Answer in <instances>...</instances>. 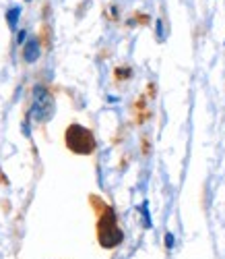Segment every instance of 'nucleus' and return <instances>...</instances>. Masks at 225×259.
Wrapping results in <instances>:
<instances>
[{
	"label": "nucleus",
	"instance_id": "1",
	"mask_svg": "<svg viewBox=\"0 0 225 259\" xmlns=\"http://www.w3.org/2000/svg\"><path fill=\"white\" fill-rule=\"evenodd\" d=\"M91 205L97 211V241L103 249H114L124 241V234L118 226L116 211L103 201V199L91 195Z\"/></svg>",
	"mask_w": 225,
	"mask_h": 259
},
{
	"label": "nucleus",
	"instance_id": "2",
	"mask_svg": "<svg viewBox=\"0 0 225 259\" xmlns=\"http://www.w3.org/2000/svg\"><path fill=\"white\" fill-rule=\"evenodd\" d=\"M64 141H66V147L73 151V154H79V156H91L97 147L95 135L91 133V129L77 125V123L66 129Z\"/></svg>",
	"mask_w": 225,
	"mask_h": 259
},
{
	"label": "nucleus",
	"instance_id": "3",
	"mask_svg": "<svg viewBox=\"0 0 225 259\" xmlns=\"http://www.w3.org/2000/svg\"><path fill=\"white\" fill-rule=\"evenodd\" d=\"M54 114V96L45 85L33 87V106H31V119L35 123H48Z\"/></svg>",
	"mask_w": 225,
	"mask_h": 259
},
{
	"label": "nucleus",
	"instance_id": "4",
	"mask_svg": "<svg viewBox=\"0 0 225 259\" xmlns=\"http://www.w3.org/2000/svg\"><path fill=\"white\" fill-rule=\"evenodd\" d=\"M133 110H135V123H136V125H143L145 121H149L151 116H153L151 110L147 108V100H145V96H140V98L135 102Z\"/></svg>",
	"mask_w": 225,
	"mask_h": 259
},
{
	"label": "nucleus",
	"instance_id": "5",
	"mask_svg": "<svg viewBox=\"0 0 225 259\" xmlns=\"http://www.w3.org/2000/svg\"><path fill=\"white\" fill-rule=\"evenodd\" d=\"M38 58H40V42L35 38H31L25 46H23V61H25L27 65H33Z\"/></svg>",
	"mask_w": 225,
	"mask_h": 259
},
{
	"label": "nucleus",
	"instance_id": "6",
	"mask_svg": "<svg viewBox=\"0 0 225 259\" xmlns=\"http://www.w3.org/2000/svg\"><path fill=\"white\" fill-rule=\"evenodd\" d=\"M19 17H21V6H10V8L6 10V23H8L10 29H17Z\"/></svg>",
	"mask_w": 225,
	"mask_h": 259
},
{
	"label": "nucleus",
	"instance_id": "7",
	"mask_svg": "<svg viewBox=\"0 0 225 259\" xmlns=\"http://www.w3.org/2000/svg\"><path fill=\"white\" fill-rule=\"evenodd\" d=\"M133 77V70H130V66H118L116 70H114V79L120 83V81H126V79H130Z\"/></svg>",
	"mask_w": 225,
	"mask_h": 259
},
{
	"label": "nucleus",
	"instance_id": "8",
	"mask_svg": "<svg viewBox=\"0 0 225 259\" xmlns=\"http://www.w3.org/2000/svg\"><path fill=\"white\" fill-rule=\"evenodd\" d=\"M135 19L130 21V23H140V25H149V15H145V13H136V15H133Z\"/></svg>",
	"mask_w": 225,
	"mask_h": 259
},
{
	"label": "nucleus",
	"instance_id": "9",
	"mask_svg": "<svg viewBox=\"0 0 225 259\" xmlns=\"http://www.w3.org/2000/svg\"><path fill=\"white\" fill-rule=\"evenodd\" d=\"M140 149H143V154H145V156H149L151 145H149V137H147V135L143 137V141H140Z\"/></svg>",
	"mask_w": 225,
	"mask_h": 259
},
{
	"label": "nucleus",
	"instance_id": "10",
	"mask_svg": "<svg viewBox=\"0 0 225 259\" xmlns=\"http://www.w3.org/2000/svg\"><path fill=\"white\" fill-rule=\"evenodd\" d=\"M147 93H149V98H151V100L155 98V93H157V87H155V83H149V87H147Z\"/></svg>",
	"mask_w": 225,
	"mask_h": 259
},
{
	"label": "nucleus",
	"instance_id": "11",
	"mask_svg": "<svg viewBox=\"0 0 225 259\" xmlns=\"http://www.w3.org/2000/svg\"><path fill=\"white\" fill-rule=\"evenodd\" d=\"M25 38H27V31H25V29H21V31H19V35H17V42H19V44H23V42H25Z\"/></svg>",
	"mask_w": 225,
	"mask_h": 259
},
{
	"label": "nucleus",
	"instance_id": "12",
	"mask_svg": "<svg viewBox=\"0 0 225 259\" xmlns=\"http://www.w3.org/2000/svg\"><path fill=\"white\" fill-rule=\"evenodd\" d=\"M165 245H168V249H172V245H174V237H172V234H165Z\"/></svg>",
	"mask_w": 225,
	"mask_h": 259
},
{
	"label": "nucleus",
	"instance_id": "13",
	"mask_svg": "<svg viewBox=\"0 0 225 259\" xmlns=\"http://www.w3.org/2000/svg\"><path fill=\"white\" fill-rule=\"evenodd\" d=\"M0 185H8V181H6V176H4L2 172H0Z\"/></svg>",
	"mask_w": 225,
	"mask_h": 259
}]
</instances>
